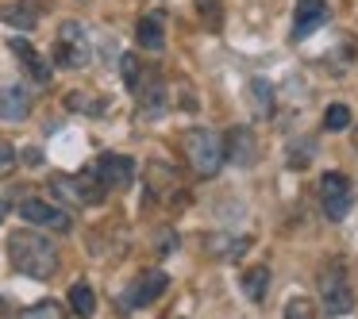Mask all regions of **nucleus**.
<instances>
[{
    "mask_svg": "<svg viewBox=\"0 0 358 319\" xmlns=\"http://www.w3.org/2000/svg\"><path fill=\"white\" fill-rule=\"evenodd\" d=\"M8 262L16 265L24 277L35 281H50L58 273V250L47 235H35V231H16L8 235Z\"/></svg>",
    "mask_w": 358,
    "mask_h": 319,
    "instance_id": "f257e3e1",
    "label": "nucleus"
},
{
    "mask_svg": "<svg viewBox=\"0 0 358 319\" xmlns=\"http://www.w3.org/2000/svg\"><path fill=\"white\" fill-rule=\"evenodd\" d=\"M185 154L196 177H216L220 165H224V139L208 127H196L185 135Z\"/></svg>",
    "mask_w": 358,
    "mask_h": 319,
    "instance_id": "f03ea898",
    "label": "nucleus"
},
{
    "mask_svg": "<svg viewBox=\"0 0 358 319\" xmlns=\"http://www.w3.org/2000/svg\"><path fill=\"white\" fill-rule=\"evenodd\" d=\"M50 193L58 196V200L66 204H81V208H96V204L104 200V193L108 188L96 181V173H70V177H55L50 181Z\"/></svg>",
    "mask_w": 358,
    "mask_h": 319,
    "instance_id": "7ed1b4c3",
    "label": "nucleus"
},
{
    "mask_svg": "<svg viewBox=\"0 0 358 319\" xmlns=\"http://www.w3.org/2000/svg\"><path fill=\"white\" fill-rule=\"evenodd\" d=\"M320 304L327 316H347L355 308V292H350L347 269L339 262H331L327 269H320Z\"/></svg>",
    "mask_w": 358,
    "mask_h": 319,
    "instance_id": "20e7f679",
    "label": "nucleus"
},
{
    "mask_svg": "<svg viewBox=\"0 0 358 319\" xmlns=\"http://www.w3.org/2000/svg\"><path fill=\"white\" fill-rule=\"evenodd\" d=\"M320 200H324V216L327 219H347L350 216V204H355L350 177H343L339 170L324 173V177H320Z\"/></svg>",
    "mask_w": 358,
    "mask_h": 319,
    "instance_id": "39448f33",
    "label": "nucleus"
},
{
    "mask_svg": "<svg viewBox=\"0 0 358 319\" xmlns=\"http://www.w3.org/2000/svg\"><path fill=\"white\" fill-rule=\"evenodd\" d=\"M55 62L66 66V70L89 66V39H85V31H81V24H62L58 43H55Z\"/></svg>",
    "mask_w": 358,
    "mask_h": 319,
    "instance_id": "423d86ee",
    "label": "nucleus"
},
{
    "mask_svg": "<svg viewBox=\"0 0 358 319\" xmlns=\"http://www.w3.org/2000/svg\"><path fill=\"white\" fill-rule=\"evenodd\" d=\"M20 216H24L27 223H35V227H50V231H70V227H73L70 212H62L58 204L39 200V196H27V200H20Z\"/></svg>",
    "mask_w": 358,
    "mask_h": 319,
    "instance_id": "0eeeda50",
    "label": "nucleus"
},
{
    "mask_svg": "<svg viewBox=\"0 0 358 319\" xmlns=\"http://www.w3.org/2000/svg\"><path fill=\"white\" fill-rule=\"evenodd\" d=\"M93 173L104 188H127L135 181V162L127 154H101L93 165Z\"/></svg>",
    "mask_w": 358,
    "mask_h": 319,
    "instance_id": "6e6552de",
    "label": "nucleus"
},
{
    "mask_svg": "<svg viewBox=\"0 0 358 319\" xmlns=\"http://www.w3.org/2000/svg\"><path fill=\"white\" fill-rule=\"evenodd\" d=\"M166 288H170V277H166L162 269H147L143 277H135V285L124 292V308H147V304H155Z\"/></svg>",
    "mask_w": 358,
    "mask_h": 319,
    "instance_id": "1a4fd4ad",
    "label": "nucleus"
},
{
    "mask_svg": "<svg viewBox=\"0 0 358 319\" xmlns=\"http://www.w3.org/2000/svg\"><path fill=\"white\" fill-rule=\"evenodd\" d=\"M135 93H139V112L143 116H150V119L166 116V108H170V93H166V81L158 77V73H147V81L139 77Z\"/></svg>",
    "mask_w": 358,
    "mask_h": 319,
    "instance_id": "9d476101",
    "label": "nucleus"
},
{
    "mask_svg": "<svg viewBox=\"0 0 358 319\" xmlns=\"http://www.w3.org/2000/svg\"><path fill=\"white\" fill-rule=\"evenodd\" d=\"M327 24V4L324 0H296V12H293V39H304L312 35L316 27Z\"/></svg>",
    "mask_w": 358,
    "mask_h": 319,
    "instance_id": "9b49d317",
    "label": "nucleus"
},
{
    "mask_svg": "<svg viewBox=\"0 0 358 319\" xmlns=\"http://www.w3.org/2000/svg\"><path fill=\"white\" fill-rule=\"evenodd\" d=\"M8 50L20 58V66H24V70L31 73V81H39V85H47V81H50V62H47V58H43L27 39H12V43H8Z\"/></svg>",
    "mask_w": 358,
    "mask_h": 319,
    "instance_id": "f8f14e48",
    "label": "nucleus"
},
{
    "mask_svg": "<svg viewBox=\"0 0 358 319\" xmlns=\"http://www.w3.org/2000/svg\"><path fill=\"white\" fill-rule=\"evenodd\" d=\"M224 158H231L235 165H250L258 158L255 135H250L247 127H231V131H227V142H224Z\"/></svg>",
    "mask_w": 358,
    "mask_h": 319,
    "instance_id": "ddd939ff",
    "label": "nucleus"
},
{
    "mask_svg": "<svg viewBox=\"0 0 358 319\" xmlns=\"http://www.w3.org/2000/svg\"><path fill=\"white\" fill-rule=\"evenodd\" d=\"M27 112H31V96H27V89H20V85L0 89V119L20 124V119H27Z\"/></svg>",
    "mask_w": 358,
    "mask_h": 319,
    "instance_id": "4468645a",
    "label": "nucleus"
},
{
    "mask_svg": "<svg viewBox=\"0 0 358 319\" xmlns=\"http://www.w3.org/2000/svg\"><path fill=\"white\" fill-rule=\"evenodd\" d=\"M135 39H139L143 50H162V47H166V20L158 16V12L143 16V20H139V31H135Z\"/></svg>",
    "mask_w": 358,
    "mask_h": 319,
    "instance_id": "2eb2a0df",
    "label": "nucleus"
},
{
    "mask_svg": "<svg viewBox=\"0 0 358 319\" xmlns=\"http://www.w3.org/2000/svg\"><path fill=\"white\" fill-rule=\"evenodd\" d=\"M247 101H250V112H255L258 119H270L273 116V89L266 85L262 77H255L247 85Z\"/></svg>",
    "mask_w": 358,
    "mask_h": 319,
    "instance_id": "dca6fc26",
    "label": "nucleus"
},
{
    "mask_svg": "<svg viewBox=\"0 0 358 319\" xmlns=\"http://www.w3.org/2000/svg\"><path fill=\"white\" fill-rule=\"evenodd\" d=\"M266 288H270V265H250V269L243 273V292H247L255 304H262Z\"/></svg>",
    "mask_w": 358,
    "mask_h": 319,
    "instance_id": "f3484780",
    "label": "nucleus"
},
{
    "mask_svg": "<svg viewBox=\"0 0 358 319\" xmlns=\"http://www.w3.org/2000/svg\"><path fill=\"white\" fill-rule=\"evenodd\" d=\"M70 308H73V316H81V319H89L96 311V296L85 281H78V285L70 288Z\"/></svg>",
    "mask_w": 358,
    "mask_h": 319,
    "instance_id": "a211bd4d",
    "label": "nucleus"
},
{
    "mask_svg": "<svg viewBox=\"0 0 358 319\" xmlns=\"http://www.w3.org/2000/svg\"><path fill=\"white\" fill-rule=\"evenodd\" d=\"M247 246H250V239H231V235H212L208 239V250L220 254V258H235V254H243Z\"/></svg>",
    "mask_w": 358,
    "mask_h": 319,
    "instance_id": "6ab92c4d",
    "label": "nucleus"
},
{
    "mask_svg": "<svg viewBox=\"0 0 358 319\" xmlns=\"http://www.w3.org/2000/svg\"><path fill=\"white\" fill-rule=\"evenodd\" d=\"M0 20L12 27H24V31H31L35 24H39V16H35L31 8H24V4H8V8H0Z\"/></svg>",
    "mask_w": 358,
    "mask_h": 319,
    "instance_id": "aec40b11",
    "label": "nucleus"
},
{
    "mask_svg": "<svg viewBox=\"0 0 358 319\" xmlns=\"http://www.w3.org/2000/svg\"><path fill=\"white\" fill-rule=\"evenodd\" d=\"M324 127L327 131H347L350 127V108L347 104H331V108L324 112Z\"/></svg>",
    "mask_w": 358,
    "mask_h": 319,
    "instance_id": "412c9836",
    "label": "nucleus"
},
{
    "mask_svg": "<svg viewBox=\"0 0 358 319\" xmlns=\"http://www.w3.org/2000/svg\"><path fill=\"white\" fill-rule=\"evenodd\" d=\"M285 319H320V311L312 308L308 296H293V300L285 304Z\"/></svg>",
    "mask_w": 358,
    "mask_h": 319,
    "instance_id": "4be33fe9",
    "label": "nucleus"
},
{
    "mask_svg": "<svg viewBox=\"0 0 358 319\" xmlns=\"http://www.w3.org/2000/svg\"><path fill=\"white\" fill-rule=\"evenodd\" d=\"M20 319H66V311L58 308V304L43 300V304H31V308L20 311Z\"/></svg>",
    "mask_w": 358,
    "mask_h": 319,
    "instance_id": "5701e85b",
    "label": "nucleus"
},
{
    "mask_svg": "<svg viewBox=\"0 0 358 319\" xmlns=\"http://www.w3.org/2000/svg\"><path fill=\"white\" fill-rule=\"evenodd\" d=\"M120 70H124V81H127V89L135 93V85H139V77H143V70H139V58H135V54H124V62H120Z\"/></svg>",
    "mask_w": 358,
    "mask_h": 319,
    "instance_id": "b1692460",
    "label": "nucleus"
},
{
    "mask_svg": "<svg viewBox=\"0 0 358 319\" xmlns=\"http://www.w3.org/2000/svg\"><path fill=\"white\" fill-rule=\"evenodd\" d=\"M196 8H201V16L208 12V24L220 27V8H216V0H196Z\"/></svg>",
    "mask_w": 358,
    "mask_h": 319,
    "instance_id": "393cba45",
    "label": "nucleus"
},
{
    "mask_svg": "<svg viewBox=\"0 0 358 319\" xmlns=\"http://www.w3.org/2000/svg\"><path fill=\"white\" fill-rule=\"evenodd\" d=\"M12 162H16V150L8 142H0V170H12Z\"/></svg>",
    "mask_w": 358,
    "mask_h": 319,
    "instance_id": "a878e982",
    "label": "nucleus"
}]
</instances>
